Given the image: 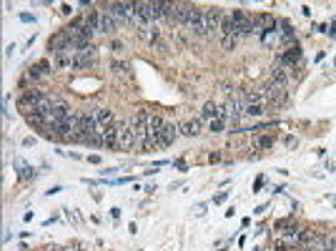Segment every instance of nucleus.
<instances>
[{
  "instance_id": "nucleus-27",
  "label": "nucleus",
  "mask_w": 336,
  "mask_h": 251,
  "mask_svg": "<svg viewBox=\"0 0 336 251\" xmlns=\"http://www.w3.org/2000/svg\"><path fill=\"white\" fill-rule=\"evenodd\" d=\"M271 146H273V138H269V136L256 138V149H271Z\"/></svg>"
},
{
  "instance_id": "nucleus-4",
  "label": "nucleus",
  "mask_w": 336,
  "mask_h": 251,
  "mask_svg": "<svg viewBox=\"0 0 336 251\" xmlns=\"http://www.w3.org/2000/svg\"><path fill=\"white\" fill-rule=\"evenodd\" d=\"M98 63V53L88 46V48H83L78 50L76 55H73V70H83V68H91Z\"/></svg>"
},
{
  "instance_id": "nucleus-9",
  "label": "nucleus",
  "mask_w": 336,
  "mask_h": 251,
  "mask_svg": "<svg viewBox=\"0 0 336 251\" xmlns=\"http://www.w3.org/2000/svg\"><path fill=\"white\" fill-rule=\"evenodd\" d=\"M166 121L160 116H151V121H148V149H156V143L160 138V131H163Z\"/></svg>"
},
{
  "instance_id": "nucleus-17",
  "label": "nucleus",
  "mask_w": 336,
  "mask_h": 251,
  "mask_svg": "<svg viewBox=\"0 0 336 251\" xmlns=\"http://www.w3.org/2000/svg\"><path fill=\"white\" fill-rule=\"evenodd\" d=\"M279 61L284 63V66H294V63H299L301 61V48L296 46V48H288V53H284Z\"/></svg>"
},
{
  "instance_id": "nucleus-2",
  "label": "nucleus",
  "mask_w": 336,
  "mask_h": 251,
  "mask_svg": "<svg viewBox=\"0 0 336 251\" xmlns=\"http://www.w3.org/2000/svg\"><path fill=\"white\" fill-rule=\"evenodd\" d=\"M231 18H233V33H236V38L254 35V33H256L254 16H248L246 10H233V13H231Z\"/></svg>"
},
{
  "instance_id": "nucleus-1",
  "label": "nucleus",
  "mask_w": 336,
  "mask_h": 251,
  "mask_svg": "<svg viewBox=\"0 0 336 251\" xmlns=\"http://www.w3.org/2000/svg\"><path fill=\"white\" fill-rule=\"evenodd\" d=\"M148 121H151V113L141 108L133 118V136H136V146L143 151H148Z\"/></svg>"
},
{
  "instance_id": "nucleus-16",
  "label": "nucleus",
  "mask_w": 336,
  "mask_h": 251,
  "mask_svg": "<svg viewBox=\"0 0 336 251\" xmlns=\"http://www.w3.org/2000/svg\"><path fill=\"white\" fill-rule=\"evenodd\" d=\"M181 134L183 136H198L201 134V118H193V121H186L183 126H181Z\"/></svg>"
},
{
  "instance_id": "nucleus-12",
  "label": "nucleus",
  "mask_w": 336,
  "mask_h": 251,
  "mask_svg": "<svg viewBox=\"0 0 336 251\" xmlns=\"http://www.w3.org/2000/svg\"><path fill=\"white\" fill-rule=\"evenodd\" d=\"M191 3H176L173 8V23L176 25H188V18H191Z\"/></svg>"
},
{
  "instance_id": "nucleus-21",
  "label": "nucleus",
  "mask_w": 336,
  "mask_h": 251,
  "mask_svg": "<svg viewBox=\"0 0 336 251\" xmlns=\"http://www.w3.org/2000/svg\"><path fill=\"white\" fill-rule=\"evenodd\" d=\"M218 111L221 108H216L213 103H206L203 111H201V121H213V118H218Z\"/></svg>"
},
{
  "instance_id": "nucleus-11",
  "label": "nucleus",
  "mask_w": 336,
  "mask_h": 251,
  "mask_svg": "<svg viewBox=\"0 0 336 251\" xmlns=\"http://www.w3.org/2000/svg\"><path fill=\"white\" fill-rule=\"evenodd\" d=\"M103 146L106 149H111V151H115V149H121V138H118V126H108V128H103Z\"/></svg>"
},
{
  "instance_id": "nucleus-15",
  "label": "nucleus",
  "mask_w": 336,
  "mask_h": 251,
  "mask_svg": "<svg viewBox=\"0 0 336 251\" xmlns=\"http://www.w3.org/2000/svg\"><path fill=\"white\" fill-rule=\"evenodd\" d=\"M16 168H18V176H20L23 181H31V179H35V168H33L31 164H25V161L16 158Z\"/></svg>"
},
{
  "instance_id": "nucleus-6",
  "label": "nucleus",
  "mask_w": 336,
  "mask_h": 251,
  "mask_svg": "<svg viewBox=\"0 0 336 251\" xmlns=\"http://www.w3.org/2000/svg\"><path fill=\"white\" fill-rule=\"evenodd\" d=\"M118 126V138H121V149H133L136 136H133V121H115Z\"/></svg>"
},
{
  "instance_id": "nucleus-20",
  "label": "nucleus",
  "mask_w": 336,
  "mask_h": 251,
  "mask_svg": "<svg viewBox=\"0 0 336 251\" xmlns=\"http://www.w3.org/2000/svg\"><path fill=\"white\" fill-rule=\"evenodd\" d=\"M55 70H63V68H73V58L68 53H61V55H55V63H53Z\"/></svg>"
},
{
  "instance_id": "nucleus-5",
  "label": "nucleus",
  "mask_w": 336,
  "mask_h": 251,
  "mask_svg": "<svg viewBox=\"0 0 336 251\" xmlns=\"http://www.w3.org/2000/svg\"><path fill=\"white\" fill-rule=\"evenodd\" d=\"M108 13L118 25H126V23L133 20V16H130V3H108Z\"/></svg>"
},
{
  "instance_id": "nucleus-19",
  "label": "nucleus",
  "mask_w": 336,
  "mask_h": 251,
  "mask_svg": "<svg viewBox=\"0 0 336 251\" xmlns=\"http://www.w3.org/2000/svg\"><path fill=\"white\" fill-rule=\"evenodd\" d=\"M218 35H221V38L236 35V33H233V18H231V16H224V20H221V28H218Z\"/></svg>"
},
{
  "instance_id": "nucleus-7",
  "label": "nucleus",
  "mask_w": 336,
  "mask_h": 251,
  "mask_svg": "<svg viewBox=\"0 0 336 251\" xmlns=\"http://www.w3.org/2000/svg\"><path fill=\"white\" fill-rule=\"evenodd\" d=\"M188 28L196 33V35H208L206 33V10L201 8H191V18H188Z\"/></svg>"
},
{
  "instance_id": "nucleus-28",
  "label": "nucleus",
  "mask_w": 336,
  "mask_h": 251,
  "mask_svg": "<svg viewBox=\"0 0 336 251\" xmlns=\"http://www.w3.org/2000/svg\"><path fill=\"white\" fill-rule=\"evenodd\" d=\"M20 20H23V23H33V20H35V16H31V13H23Z\"/></svg>"
},
{
  "instance_id": "nucleus-3",
  "label": "nucleus",
  "mask_w": 336,
  "mask_h": 251,
  "mask_svg": "<svg viewBox=\"0 0 336 251\" xmlns=\"http://www.w3.org/2000/svg\"><path fill=\"white\" fill-rule=\"evenodd\" d=\"M261 93H264V98L269 100L271 108H281L286 103V88L279 85V83H273V81H269L264 88H261Z\"/></svg>"
},
{
  "instance_id": "nucleus-33",
  "label": "nucleus",
  "mask_w": 336,
  "mask_h": 251,
  "mask_svg": "<svg viewBox=\"0 0 336 251\" xmlns=\"http://www.w3.org/2000/svg\"><path fill=\"white\" fill-rule=\"evenodd\" d=\"M331 38H336V23L331 25Z\"/></svg>"
},
{
  "instance_id": "nucleus-14",
  "label": "nucleus",
  "mask_w": 336,
  "mask_h": 251,
  "mask_svg": "<svg viewBox=\"0 0 336 251\" xmlns=\"http://www.w3.org/2000/svg\"><path fill=\"white\" fill-rule=\"evenodd\" d=\"M83 20H85V28H88L91 33H100V10H88V16Z\"/></svg>"
},
{
  "instance_id": "nucleus-10",
  "label": "nucleus",
  "mask_w": 336,
  "mask_h": 251,
  "mask_svg": "<svg viewBox=\"0 0 336 251\" xmlns=\"http://www.w3.org/2000/svg\"><path fill=\"white\" fill-rule=\"evenodd\" d=\"M221 20H224V10H221V8H208V10H206V33H208V35L218 33Z\"/></svg>"
},
{
  "instance_id": "nucleus-26",
  "label": "nucleus",
  "mask_w": 336,
  "mask_h": 251,
  "mask_svg": "<svg viewBox=\"0 0 336 251\" xmlns=\"http://www.w3.org/2000/svg\"><path fill=\"white\" fill-rule=\"evenodd\" d=\"M224 118H213V121L208 123V131H211V134H221V131H224Z\"/></svg>"
},
{
  "instance_id": "nucleus-29",
  "label": "nucleus",
  "mask_w": 336,
  "mask_h": 251,
  "mask_svg": "<svg viewBox=\"0 0 336 251\" xmlns=\"http://www.w3.org/2000/svg\"><path fill=\"white\" fill-rule=\"evenodd\" d=\"M61 13H63V16H70L73 8H70V5H61Z\"/></svg>"
},
{
  "instance_id": "nucleus-18",
  "label": "nucleus",
  "mask_w": 336,
  "mask_h": 251,
  "mask_svg": "<svg viewBox=\"0 0 336 251\" xmlns=\"http://www.w3.org/2000/svg\"><path fill=\"white\" fill-rule=\"evenodd\" d=\"M115 25H118V23L111 18V13H108V10H106V13L100 10V33H113Z\"/></svg>"
},
{
  "instance_id": "nucleus-24",
  "label": "nucleus",
  "mask_w": 336,
  "mask_h": 251,
  "mask_svg": "<svg viewBox=\"0 0 336 251\" xmlns=\"http://www.w3.org/2000/svg\"><path fill=\"white\" fill-rule=\"evenodd\" d=\"M271 81H273V83H279V85H284V88H286V83H288V78H286V73H284V68H273V73H271Z\"/></svg>"
},
{
  "instance_id": "nucleus-34",
  "label": "nucleus",
  "mask_w": 336,
  "mask_h": 251,
  "mask_svg": "<svg viewBox=\"0 0 336 251\" xmlns=\"http://www.w3.org/2000/svg\"><path fill=\"white\" fill-rule=\"evenodd\" d=\"M50 251H65L63 246H50Z\"/></svg>"
},
{
  "instance_id": "nucleus-25",
  "label": "nucleus",
  "mask_w": 336,
  "mask_h": 251,
  "mask_svg": "<svg viewBox=\"0 0 336 251\" xmlns=\"http://www.w3.org/2000/svg\"><path fill=\"white\" fill-rule=\"evenodd\" d=\"M236 43H239V38H236V35H228V38H221V48H224L226 53H231L233 48H236Z\"/></svg>"
},
{
  "instance_id": "nucleus-30",
  "label": "nucleus",
  "mask_w": 336,
  "mask_h": 251,
  "mask_svg": "<svg viewBox=\"0 0 336 251\" xmlns=\"http://www.w3.org/2000/svg\"><path fill=\"white\" fill-rule=\"evenodd\" d=\"M226 196H228V194H226V191H224V194H218V196H216L213 201H216V203H221V201H226Z\"/></svg>"
},
{
  "instance_id": "nucleus-13",
  "label": "nucleus",
  "mask_w": 336,
  "mask_h": 251,
  "mask_svg": "<svg viewBox=\"0 0 336 251\" xmlns=\"http://www.w3.org/2000/svg\"><path fill=\"white\" fill-rule=\"evenodd\" d=\"M93 113H96V121H98L100 131H103V128H108V126H113V123H115V116H113V111H108V108H96Z\"/></svg>"
},
{
  "instance_id": "nucleus-32",
  "label": "nucleus",
  "mask_w": 336,
  "mask_h": 251,
  "mask_svg": "<svg viewBox=\"0 0 336 251\" xmlns=\"http://www.w3.org/2000/svg\"><path fill=\"white\" fill-rule=\"evenodd\" d=\"M121 48H123V46H121L118 40H113V43H111V50H121Z\"/></svg>"
},
{
  "instance_id": "nucleus-8",
  "label": "nucleus",
  "mask_w": 336,
  "mask_h": 251,
  "mask_svg": "<svg viewBox=\"0 0 336 251\" xmlns=\"http://www.w3.org/2000/svg\"><path fill=\"white\" fill-rule=\"evenodd\" d=\"M178 136H181V126H176V123H166L163 131H160V138H158V143H156V149H168V146L176 141Z\"/></svg>"
},
{
  "instance_id": "nucleus-31",
  "label": "nucleus",
  "mask_w": 336,
  "mask_h": 251,
  "mask_svg": "<svg viewBox=\"0 0 336 251\" xmlns=\"http://www.w3.org/2000/svg\"><path fill=\"white\" fill-rule=\"evenodd\" d=\"M111 216H113L115 221H118V218H121V209H111Z\"/></svg>"
},
{
  "instance_id": "nucleus-22",
  "label": "nucleus",
  "mask_w": 336,
  "mask_h": 251,
  "mask_svg": "<svg viewBox=\"0 0 336 251\" xmlns=\"http://www.w3.org/2000/svg\"><path fill=\"white\" fill-rule=\"evenodd\" d=\"M243 113L246 116H261L264 113V103H243Z\"/></svg>"
},
{
  "instance_id": "nucleus-23",
  "label": "nucleus",
  "mask_w": 336,
  "mask_h": 251,
  "mask_svg": "<svg viewBox=\"0 0 336 251\" xmlns=\"http://www.w3.org/2000/svg\"><path fill=\"white\" fill-rule=\"evenodd\" d=\"M128 63L126 61H115V58H113V61H111V73H115V76H123V73H128Z\"/></svg>"
}]
</instances>
